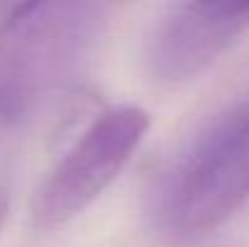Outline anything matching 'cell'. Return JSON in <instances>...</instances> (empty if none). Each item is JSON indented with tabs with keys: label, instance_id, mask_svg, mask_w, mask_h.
<instances>
[{
	"label": "cell",
	"instance_id": "obj_4",
	"mask_svg": "<svg viewBox=\"0 0 249 247\" xmlns=\"http://www.w3.org/2000/svg\"><path fill=\"white\" fill-rule=\"evenodd\" d=\"M249 32V2L169 5L145 39V71L160 85H181L208 71Z\"/></svg>",
	"mask_w": 249,
	"mask_h": 247
},
{
	"label": "cell",
	"instance_id": "obj_1",
	"mask_svg": "<svg viewBox=\"0 0 249 247\" xmlns=\"http://www.w3.org/2000/svg\"><path fill=\"white\" fill-rule=\"evenodd\" d=\"M107 7L83 0L17 5L0 24V121L29 119L73 80L102 37Z\"/></svg>",
	"mask_w": 249,
	"mask_h": 247
},
{
	"label": "cell",
	"instance_id": "obj_2",
	"mask_svg": "<svg viewBox=\"0 0 249 247\" xmlns=\"http://www.w3.org/2000/svg\"><path fill=\"white\" fill-rule=\"evenodd\" d=\"M249 199V97L215 114L177 155L155 196V218L174 238L225 223Z\"/></svg>",
	"mask_w": 249,
	"mask_h": 247
},
{
	"label": "cell",
	"instance_id": "obj_3",
	"mask_svg": "<svg viewBox=\"0 0 249 247\" xmlns=\"http://www.w3.org/2000/svg\"><path fill=\"white\" fill-rule=\"evenodd\" d=\"M150 129V114L136 104L104 109L46 174L34 199V221L58 228L73 221L116 179Z\"/></svg>",
	"mask_w": 249,
	"mask_h": 247
}]
</instances>
